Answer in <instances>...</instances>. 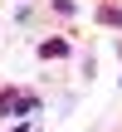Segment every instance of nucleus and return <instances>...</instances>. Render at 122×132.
Returning a JSON list of instances; mask_svg holds the SVG:
<instances>
[{
	"instance_id": "obj_3",
	"label": "nucleus",
	"mask_w": 122,
	"mask_h": 132,
	"mask_svg": "<svg viewBox=\"0 0 122 132\" xmlns=\"http://www.w3.org/2000/svg\"><path fill=\"white\" fill-rule=\"evenodd\" d=\"M73 10H78L73 0H54V15H64V20H73Z\"/></svg>"
},
{
	"instance_id": "obj_5",
	"label": "nucleus",
	"mask_w": 122,
	"mask_h": 132,
	"mask_svg": "<svg viewBox=\"0 0 122 132\" xmlns=\"http://www.w3.org/2000/svg\"><path fill=\"white\" fill-rule=\"evenodd\" d=\"M10 132H29V122H15V127H10Z\"/></svg>"
},
{
	"instance_id": "obj_6",
	"label": "nucleus",
	"mask_w": 122,
	"mask_h": 132,
	"mask_svg": "<svg viewBox=\"0 0 122 132\" xmlns=\"http://www.w3.org/2000/svg\"><path fill=\"white\" fill-rule=\"evenodd\" d=\"M117 54H122V49H117Z\"/></svg>"
},
{
	"instance_id": "obj_1",
	"label": "nucleus",
	"mask_w": 122,
	"mask_h": 132,
	"mask_svg": "<svg viewBox=\"0 0 122 132\" xmlns=\"http://www.w3.org/2000/svg\"><path fill=\"white\" fill-rule=\"evenodd\" d=\"M73 54V44L64 39V34H54V39H44L39 44V59H49V64H59V59H68Z\"/></svg>"
},
{
	"instance_id": "obj_4",
	"label": "nucleus",
	"mask_w": 122,
	"mask_h": 132,
	"mask_svg": "<svg viewBox=\"0 0 122 132\" xmlns=\"http://www.w3.org/2000/svg\"><path fill=\"white\" fill-rule=\"evenodd\" d=\"M10 108H15V103H10V93L0 88V118H10Z\"/></svg>"
},
{
	"instance_id": "obj_2",
	"label": "nucleus",
	"mask_w": 122,
	"mask_h": 132,
	"mask_svg": "<svg viewBox=\"0 0 122 132\" xmlns=\"http://www.w3.org/2000/svg\"><path fill=\"white\" fill-rule=\"evenodd\" d=\"M98 20H103L108 29H122V5H103V10H98Z\"/></svg>"
}]
</instances>
